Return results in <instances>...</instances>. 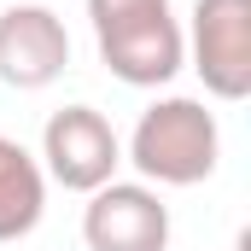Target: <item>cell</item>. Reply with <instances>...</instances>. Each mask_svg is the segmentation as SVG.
<instances>
[{
  "mask_svg": "<svg viewBox=\"0 0 251 251\" xmlns=\"http://www.w3.org/2000/svg\"><path fill=\"white\" fill-rule=\"evenodd\" d=\"M100 64L128 88H164L187 64V35L170 0H88Z\"/></svg>",
  "mask_w": 251,
  "mask_h": 251,
  "instance_id": "cell-1",
  "label": "cell"
},
{
  "mask_svg": "<svg viewBox=\"0 0 251 251\" xmlns=\"http://www.w3.org/2000/svg\"><path fill=\"white\" fill-rule=\"evenodd\" d=\"M216 158H222V128L204 111V100H187V94H170V100L146 105L134 134H128V164L158 187L210 181Z\"/></svg>",
  "mask_w": 251,
  "mask_h": 251,
  "instance_id": "cell-2",
  "label": "cell"
},
{
  "mask_svg": "<svg viewBox=\"0 0 251 251\" xmlns=\"http://www.w3.org/2000/svg\"><path fill=\"white\" fill-rule=\"evenodd\" d=\"M181 35L204 94L216 100L251 94V0H193V24Z\"/></svg>",
  "mask_w": 251,
  "mask_h": 251,
  "instance_id": "cell-3",
  "label": "cell"
},
{
  "mask_svg": "<svg viewBox=\"0 0 251 251\" xmlns=\"http://www.w3.org/2000/svg\"><path fill=\"white\" fill-rule=\"evenodd\" d=\"M41 158H47L41 176H53L64 193H94V187H105V181H117L123 140H117V128L105 123V111L64 105L41 128Z\"/></svg>",
  "mask_w": 251,
  "mask_h": 251,
  "instance_id": "cell-4",
  "label": "cell"
},
{
  "mask_svg": "<svg viewBox=\"0 0 251 251\" xmlns=\"http://www.w3.org/2000/svg\"><path fill=\"white\" fill-rule=\"evenodd\" d=\"M88 251H170V204L146 181H105L82 210Z\"/></svg>",
  "mask_w": 251,
  "mask_h": 251,
  "instance_id": "cell-5",
  "label": "cell"
},
{
  "mask_svg": "<svg viewBox=\"0 0 251 251\" xmlns=\"http://www.w3.org/2000/svg\"><path fill=\"white\" fill-rule=\"evenodd\" d=\"M70 64V29L53 6H6L0 12V82L6 88H53Z\"/></svg>",
  "mask_w": 251,
  "mask_h": 251,
  "instance_id": "cell-6",
  "label": "cell"
},
{
  "mask_svg": "<svg viewBox=\"0 0 251 251\" xmlns=\"http://www.w3.org/2000/svg\"><path fill=\"white\" fill-rule=\"evenodd\" d=\"M41 210H47V176H41V158H35L24 140L0 134V246L35 234Z\"/></svg>",
  "mask_w": 251,
  "mask_h": 251,
  "instance_id": "cell-7",
  "label": "cell"
}]
</instances>
